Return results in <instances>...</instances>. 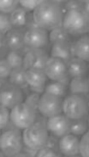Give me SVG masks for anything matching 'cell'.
<instances>
[{"mask_svg":"<svg viewBox=\"0 0 89 157\" xmlns=\"http://www.w3.org/2000/svg\"><path fill=\"white\" fill-rule=\"evenodd\" d=\"M6 60L12 69L23 67L24 57L20 52L11 51L8 54Z\"/></svg>","mask_w":89,"mask_h":157,"instance_id":"obj_25","label":"cell"},{"mask_svg":"<svg viewBox=\"0 0 89 157\" xmlns=\"http://www.w3.org/2000/svg\"><path fill=\"white\" fill-rule=\"evenodd\" d=\"M44 0H18L21 7L28 11H33Z\"/></svg>","mask_w":89,"mask_h":157,"instance_id":"obj_29","label":"cell"},{"mask_svg":"<svg viewBox=\"0 0 89 157\" xmlns=\"http://www.w3.org/2000/svg\"><path fill=\"white\" fill-rule=\"evenodd\" d=\"M48 118L42 115L40 112L36 113L35 123H38L46 128Z\"/></svg>","mask_w":89,"mask_h":157,"instance_id":"obj_35","label":"cell"},{"mask_svg":"<svg viewBox=\"0 0 89 157\" xmlns=\"http://www.w3.org/2000/svg\"><path fill=\"white\" fill-rule=\"evenodd\" d=\"M75 41L70 42V53L71 59L75 58Z\"/></svg>","mask_w":89,"mask_h":157,"instance_id":"obj_40","label":"cell"},{"mask_svg":"<svg viewBox=\"0 0 89 157\" xmlns=\"http://www.w3.org/2000/svg\"><path fill=\"white\" fill-rule=\"evenodd\" d=\"M79 1L80 7L89 13V0H79Z\"/></svg>","mask_w":89,"mask_h":157,"instance_id":"obj_37","label":"cell"},{"mask_svg":"<svg viewBox=\"0 0 89 157\" xmlns=\"http://www.w3.org/2000/svg\"><path fill=\"white\" fill-rule=\"evenodd\" d=\"M63 8L44 0L33 10V18L38 27L51 31L61 26L63 16Z\"/></svg>","mask_w":89,"mask_h":157,"instance_id":"obj_1","label":"cell"},{"mask_svg":"<svg viewBox=\"0 0 89 157\" xmlns=\"http://www.w3.org/2000/svg\"><path fill=\"white\" fill-rule=\"evenodd\" d=\"M26 70L23 67L12 69L9 76V82L21 89L27 88L28 85L25 78Z\"/></svg>","mask_w":89,"mask_h":157,"instance_id":"obj_21","label":"cell"},{"mask_svg":"<svg viewBox=\"0 0 89 157\" xmlns=\"http://www.w3.org/2000/svg\"><path fill=\"white\" fill-rule=\"evenodd\" d=\"M70 79L71 77L67 74L64 77H63V78L60 79V80L58 81L61 83V84L64 85L66 87H67L69 85Z\"/></svg>","mask_w":89,"mask_h":157,"instance_id":"obj_38","label":"cell"},{"mask_svg":"<svg viewBox=\"0 0 89 157\" xmlns=\"http://www.w3.org/2000/svg\"><path fill=\"white\" fill-rule=\"evenodd\" d=\"M59 138L50 135L47 137L45 147L52 149L57 152L61 153L59 148Z\"/></svg>","mask_w":89,"mask_h":157,"instance_id":"obj_32","label":"cell"},{"mask_svg":"<svg viewBox=\"0 0 89 157\" xmlns=\"http://www.w3.org/2000/svg\"><path fill=\"white\" fill-rule=\"evenodd\" d=\"M47 76L44 71L34 69L26 70L25 78L30 88H40L45 86Z\"/></svg>","mask_w":89,"mask_h":157,"instance_id":"obj_16","label":"cell"},{"mask_svg":"<svg viewBox=\"0 0 89 157\" xmlns=\"http://www.w3.org/2000/svg\"><path fill=\"white\" fill-rule=\"evenodd\" d=\"M3 43V39L2 36L0 34V47H1Z\"/></svg>","mask_w":89,"mask_h":157,"instance_id":"obj_42","label":"cell"},{"mask_svg":"<svg viewBox=\"0 0 89 157\" xmlns=\"http://www.w3.org/2000/svg\"><path fill=\"white\" fill-rule=\"evenodd\" d=\"M71 36V35L61 26L51 30L49 36V40L53 44L58 40H65L70 41Z\"/></svg>","mask_w":89,"mask_h":157,"instance_id":"obj_24","label":"cell"},{"mask_svg":"<svg viewBox=\"0 0 89 157\" xmlns=\"http://www.w3.org/2000/svg\"><path fill=\"white\" fill-rule=\"evenodd\" d=\"M24 33L20 29H11L7 32L5 41L10 49L20 52L27 47L24 41Z\"/></svg>","mask_w":89,"mask_h":157,"instance_id":"obj_14","label":"cell"},{"mask_svg":"<svg viewBox=\"0 0 89 157\" xmlns=\"http://www.w3.org/2000/svg\"><path fill=\"white\" fill-rule=\"evenodd\" d=\"M46 128L50 134L60 138L71 133L70 119L61 113L48 118Z\"/></svg>","mask_w":89,"mask_h":157,"instance_id":"obj_11","label":"cell"},{"mask_svg":"<svg viewBox=\"0 0 89 157\" xmlns=\"http://www.w3.org/2000/svg\"><path fill=\"white\" fill-rule=\"evenodd\" d=\"M44 71L48 78L55 81L60 80L68 74L66 63L56 58H49Z\"/></svg>","mask_w":89,"mask_h":157,"instance_id":"obj_12","label":"cell"},{"mask_svg":"<svg viewBox=\"0 0 89 157\" xmlns=\"http://www.w3.org/2000/svg\"><path fill=\"white\" fill-rule=\"evenodd\" d=\"M62 154L45 146L38 150L36 157H62Z\"/></svg>","mask_w":89,"mask_h":157,"instance_id":"obj_34","label":"cell"},{"mask_svg":"<svg viewBox=\"0 0 89 157\" xmlns=\"http://www.w3.org/2000/svg\"><path fill=\"white\" fill-rule=\"evenodd\" d=\"M23 94L21 89L10 83L3 85L0 90V105L8 109L22 103Z\"/></svg>","mask_w":89,"mask_h":157,"instance_id":"obj_8","label":"cell"},{"mask_svg":"<svg viewBox=\"0 0 89 157\" xmlns=\"http://www.w3.org/2000/svg\"><path fill=\"white\" fill-rule=\"evenodd\" d=\"M79 140L76 136L69 134L59 138V148L62 154L67 156H75L80 154Z\"/></svg>","mask_w":89,"mask_h":157,"instance_id":"obj_13","label":"cell"},{"mask_svg":"<svg viewBox=\"0 0 89 157\" xmlns=\"http://www.w3.org/2000/svg\"><path fill=\"white\" fill-rule=\"evenodd\" d=\"M62 109L69 119H80L87 115L88 106L86 98L78 95L71 94L63 101Z\"/></svg>","mask_w":89,"mask_h":157,"instance_id":"obj_4","label":"cell"},{"mask_svg":"<svg viewBox=\"0 0 89 157\" xmlns=\"http://www.w3.org/2000/svg\"><path fill=\"white\" fill-rule=\"evenodd\" d=\"M23 145L22 137L18 128L6 130L0 137V150L6 157H14L21 152Z\"/></svg>","mask_w":89,"mask_h":157,"instance_id":"obj_3","label":"cell"},{"mask_svg":"<svg viewBox=\"0 0 89 157\" xmlns=\"http://www.w3.org/2000/svg\"><path fill=\"white\" fill-rule=\"evenodd\" d=\"M70 41L58 40L53 44L51 57L58 58L67 64L71 59L70 50Z\"/></svg>","mask_w":89,"mask_h":157,"instance_id":"obj_15","label":"cell"},{"mask_svg":"<svg viewBox=\"0 0 89 157\" xmlns=\"http://www.w3.org/2000/svg\"><path fill=\"white\" fill-rule=\"evenodd\" d=\"M12 70L6 59L0 61V78L5 79L9 77Z\"/></svg>","mask_w":89,"mask_h":157,"instance_id":"obj_33","label":"cell"},{"mask_svg":"<svg viewBox=\"0 0 89 157\" xmlns=\"http://www.w3.org/2000/svg\"><path fill=\"white\" fill-rule=\"evenodd\" d=\"M4 156H5L4 154H3V153L1 151H0V157Z\"/></svg>","mask_w":89,"mask_h":157,"instance_id":"obj_43","label":"cell"},{"mask_svg":"<svg viewBox=\"0 0 89 157\" xmlns=\"http://www.w3.org/2000/svg\"><path fill=\"white\" fill-rule=\"evenodd\" d=\"M1 132H0V137H1Z\"/></svg>","mask_w":89,"mask_h":157,"instance_id":"obj_44","label":"cell"},{"mask_svg":"<svg viewBox=\"0 0 89 157\" xmlns=\"http://www.w3.org/2000/svg\"><path fill=\"white\" fill-rule=\"evenodd\" d=\"M67 71L71 78L86 76L88 71L86 62L75 57L67 64Z\"/></svg>","mask_w":89,"mask_h":157,"instance_id":"obj_17","label":"cell"},{"mask_svg":"<svg viewBox=\"0 0 89 157\" xmlns=\"http://www.w3.org/2000/svg\"><path fill=\"white\" fill-rule=\"evenodd\" d=\"M12 28L9 17L5 14H0V32H8Z\"/></svg>","mask_w":89,"mask_h":157,"instance_id":"obj_31","label":"cell"},{"mask_svg":"<svg viewBox=\"0 0 89 157\" xmlns=\"http://www.w3.org/2000/svg\"><path fill=\"white\" fill-rule=\"evenodd\" d=\"M48 136L46 128L34 122L23 131V142L29 148L38 150L45 146Z\"/></svg>","mask_w":89,"mask_h":157,"instance_id":"obj_5","label":"cell"},{"mask_svg":"<svg viewBox=\"0 0 89 157\" xmlns=\"http://www.w3.org/2000/svg\"><path fill=\"white\" fill-rule=\"evenodd\" d=\"M62 26L71 35L81 36L89 32V13L80 7L65 11Z\"/></svg>","mask_w":89,"mask_h":157,"instance_id":"obj_2","label":"cell"},{"mask_svg":"<svg viewBox=\"0 0 89 157\" xmlns=\"http://www.w3.org/2000/svg\"><path fill=\"white\" fill-rule=\"evenodd\" d=\"M45 86H44L40 88H30V90L33 92L39 94H41L44 92L45 90Z\"/></svg>","mask_w":89,"mask_h":157,"instance_id":"obj_41","label":"cell"},{"mask_svg":"<svg viewBox=\"0 0 89 157\" xmlns=\"http://www.w3.org/2000/svg\"><path fill=\"white\" fill-rule=\"evenodd\" d=\"M38 151V150H34V149L29 148V147L26 146L23 143L21 152L24 153L28 157H36Z\"/></svg>","mask_w":89,"mask_h":157,"instance_id":"obj_36","label":"cell"},{"mask_svg":"<svg viewBox=\"0 0 89 157\" xmlns=\"http://www.w3.org/2000/svg\"><path fill=\"white\" fill-rule=\"evenodd\" d=\"M79 152L83 157H89V133L83 135L79 142Z\"/></svg>","mask_w":89,"mask_h":157,"instance_id":"obj_28","label":"cell"},{"mask_svg":"<svg viewBox=\"0 0 89 157\" xmlns=\"http://www.w3.org/2000/svg\"><path fill=\"white\" fill-rule=\"evenodd\" d=\"M49 40L47 30L38 26L27 29L24 33V41L30 48H42L47 45Z\"/></svg>","mask_w":89,"mask_h":157,"instance_id":"obj_9","label":"cell"},{"mask_svg":"<svg viewBox=\"0 0 89 157\" xmlns=\"http://www.w3.org/2000/svg\"><path fill=\"white\" fill-rule=\"evenodd\" d=\"M71 94L78 95L85 97L89 93V80L86 76L72 78L70 84Z\"/></svg>","mask_w":89,"mask_h":157,"instance_id":"obj_18","label":"cell"},{"mask_svg":"<svg viewBox=\"0 0 89 157\" xmlns=\"http://www.w3.org/2000/svg\"><path fill=\"white\" fill-rule=\"evenodd\" d=\"M70 132L73 135L79 136L83 135L88 128L87 115L80 119H70Z\"/></svg>","mask_w":89,"mask_h":157,"instance_id":"obj_22","label":"cell"},{"mask_svg":"<svg viewBox=\"0 0 89 157\" xmlns=\"http://www.w3.org/2000/svg\"><path fill=\"white\" fill-rule=\"evenodd\" d=\"M48 1L59 6L63 9V6L69 0H48Z\"/></svg>","mask_w":89,"mask_h":157,"instance_id":"obj_39","label":"cell"},{"mask_svg":"<svg viewBox=\"0 0 89 157\" xmlns=\"http://www.w3.org/2000/svg\"><path fill=\"white\" fill-rule=\"evenodd\" d=\"M18 3V0H0V11L10 13L16 8Z\"/></svg>","mask_w":89,"mask_h":157,"instance_id":"obj_26","label":"cell"},{"mask_svg":"<svg viewBox=\"0 0 89 157\" xmlns=\"http://www.w3.org/2000/svg\"><path fill=\"white\" fill-rule=\"evenodd\" d=\"M11 109L10 120L17 128L24 129L34 123L36 112L28 104L22 102Z\"/></svg>","mask_w":89,"mask_h":157,"instance_id":"obj_6","label":"cell"},{"mask_svg":"<svg viewBox=\"0 0 89 157\" xmlns=\"http://www.w3.org/2000/svg\"><path fill=\"white\" fill-rule=\"evenodd\" d=\"M48 59L47 52L42 48H30L25 54L23 67L26 70L44 71Z\"/></svg>","mask_w":89,"mask_h":157,"instance_id":"obj_10","label":"cell"},{"mask_svg":"<svg viewBox=\"0 0 89 157\" xmlns=\"http://www.w3.org/2000/svg\"><path fill=\"white\" fill-rule=\"evenodd\" d=\"M40 98V94L33 92L26 97L25 103L33 108L36 113H38Z\"/></svg>","mask_w":89,"mask_h":157,"instance_id":"obj_27","label":"cell"},{"mask_svg":"<svg viewBox=\"0 0 89 157\" xmlns=\"http://www.w3.org/2000/svg\"><path fill=\"white\" fill-rule=\"evenodd\" d=\"M62 98L49 93L44 92L40 97L38 110L48 118L59 115L63 112Z\"/></svg>","mask_w":89,"mask_h":157,"instance_id":"obj_7","label":"cell"},{"mask_svg":"<svg viewBox=\"0 0 89 157\" xmlns=\"http://www.w3.org/2000/svg\"><path fill=\"white\" fill-rule=\"evenodd\" d=\"M75 57L85 61L89 60V38L88 35H84L75 41Z\"/></svg>","mask_w":89,"mask_h":157,"instance_id":"obj_20","label":"cell"},{"mask_svg":"<svg viewBox=\"0 0 89 157\" xmlns=\"http://www.w3.org/2000/svg\"><path fill=\"white\" fill-rule=\"evenodd\" d=\"M27 11L22 7H17L10 13L9 16L12 27L20 29L26 26L29 20Z\"/></svg>","mask_w":89,"mask_h":157,"instance_id":"obj_19","label":"cell"},{"mask_svg":"<svg viewBox=\"0 0 89 157\" xmlns=\"http://www.w3.org/2000/svg\"><path fill=\"white\" fill-rule=\"evenodd\" d=\"M10 121L8 109L0 105V130L6 127Z\"/></svg>","mask_w":89,"mask_h":157,"instance_id":"obj_30","label":"cell"},{"mask_svg":"<svg viewBox=\"0 0 89 157\" xmlns=\"http://www.w3.org/2000/svg\"><path fill=\"white\" fill-rule=\"evenodd\" d=\"M67 87L58 82L53 81L45 86V92L55 95L61 98L66 95Z\"/></svg>","mask_w":89,"mask_h":157,"instance_id":"obj_23","label":"cell"}]
</instances>
